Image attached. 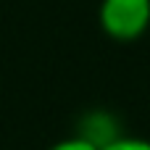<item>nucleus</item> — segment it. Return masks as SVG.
Returning <instances> with one entry per match:
<instances>
[{
  "label": "nucleus",
  "instance_id": "1",
  "mask_svg": "<svg viewBox=\"0 0 150 150\" xmlns=\"http://www.w3.org/2000/svg\"><path fill=\"white\" fill-rule=\"evenodd\" d=\"M98 24L113 42H134L150 29V0H100Z\"/></svg>",
  "mask_w": 150,
  "mask_h": 150
},
{
  "label": "nucleus",
  "instance_id": "2",
  "mask_svg": "<svg viewBox=\"0 0 150 150\" xmlns=\"http://www.w3.org/2000/svg\"><path fill=\"white\" fill-rule=\"evenodd\" d=\"M79 137H84L87 142H92L95 148H105L111 145L113 140H119L124 132L119 127V119L111 113V111H87L82 119H79V129H76Z\"/></svg>",
  "mask_w": 150,
  "mask_h": 150
},
{
  "label": "nucleus",
  "instance_id": "3",
  "mask_svg": "<svg viewBox=\"0 0 150 150\" xmlns=\"http://www.w3.org/2000/svg\"><path fill=\"white\" fill-rule=\"evenodd\" d=\"M103 150H150V140L132 137V134H121L119 140H113L111 145H105Z\"/></svg>",
  "mask_w": 150,
  "mask_h": 150
},
{
  "label": "nucleus",
  "instance_id": "4",
  "mask_svg": "<svg viewBox=\"0 0 150 150\" xmlns=\"http://www.w3.org/2000/svg\"><path fill=\"white\" fill-rule=\"evenodd\" d=\"M47 150H100V148H95L92 142H87V140L79 137V134H71V137H63V140L53 142Z\"/></svg>",
  "mask_w": 150,
  "mask_h": 150
}]
</instances>
